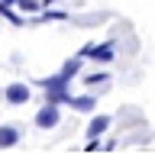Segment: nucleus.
I'll return each mask as SVG.
<instances>
[{
    "instance_id": "f257e3e1",
    "label": "nucleus",
    "mask_w": 155,
    "mask_h": 155,
    "mask_svg": "<svg viewBox=\"0 0 155 155\" xmlns=\"http://www.w3.org/2000/svg\"><path fill=\"white\" fill-rule=\"evenodd\" d=\"M74 74H81V55H78V58H68L55 78H39L36 84L45 91V100H52V104L61 107V104H68V100H71V94L65 91V84H68Z\"/></svg>"
},
{
    "instance_id": "0eeeda50",
    "label": "nucleus",
    "mask_w": 155,
    "mask_h": 155,
    "mask_svg": "<svg viewBox=\"0 0 155 155\" xmlns=\"http://www.w3.org/2000/svg\"><path fill=\"white\" fill-rule=\"evenodd\" d=\"M68 107H71V110H78V113H94L97 110V100L91 94H81V97H71V100H68Z\"/></svg>"
},
{
    "instance_id": "6e6552de",
    "label": "nucleus",
    "mask_w": 155,
    "mask_h": 155,
    "mask_svg": "<svg viewBox=\"0 0 155 155\" xmlns=\"http://www.w3.org/2000/svg\"><path fill=\"white\" fill-rule=\"evenodd\" d=\"M16 7H19V10H26V13H39L45 3H42V0H16Z\"/></svg>"
},
{
    "instance_id": "39448f33",
    "label": "nucleus",
    "mask_w": 155,
    "mask_h": 155,
    "mask_svg": "<svg viewBox=\"0 0 155 155\" xmlns=\"http://www.w3.org/2000/svg\"><path fill=\"white\" fill-rule=\"evenodd\" d=\"M23 139V129H19L16 123H7L0 126V149H13V145Z\"/></svg>"
},
{
    "instance_id": "20e7f679",
    "label": "nucleus",
    "mask_w": 155,
    "mask_h": 155,
    "mask_svg": "<svg viewBox=\"0 0 155 155\" xmlns=\"http://www.w3.org/2000/svg\"><path fill=\"white\" fill-rule=\"evenodd\" d=\"M61 123V110H58V104H52V100H45V107L36 113V126H42V129H52V126Z\"/></svg>"
},
{
    "instance_id": "9b49d317",
    "label": "nucleus",
    "mask_w": 155,
    "mask_h": 155,
    "mask_svg": "<svg viewBox=\"0 0 155 155\" xmlns=\"http://www.w3.org/2000/svg\"><path fill=\"white\" fill-rule=\"evenodd\" d=\"M42 3H45V7H48V3H55V0H42Z\"/></svg>"
},
{
    "instance_id": "f03ea898",
    "label": "nucleus",
    "mask_w": 155,
    "mask_h": 155,
    "mask_svg": "<svg viewBox=\"0 0 155 155\" xmlns=\"http://www.w3.org/2000/svg\"><path fill=\"white\" fill-rule=\"evenodd\" d=\"M3 100H7V104H13V107H23V104H29V100H32V87L23 84V81H13V84L3 87Z\"/></svg>"
},
{
    "instance_id": "1a4fd4ad",
    "label": "nucleus",
    "mask_w": 155,
    "mask_h": 155,
    "mask_svg": "<svg viewBox=\"0 0 155 155\" xmlns=\"http://www.w3.org/2000/svg\"><path fill=\"white\" fill-rule=\"evenodd\" d=\"M84 84H87V87H94V84H107V74H104V71H97V74H87V78H84Z\"/></svg>"
},
{
    "instance_id": "9d476101",
    "label": "nucleus",
    "mask_w": 155,
    "mask_h": 155,
    "mask_svg": "<svg viewBox=\"0 0 155 155\" xmlns=\"http://www.w3.org/2000/svg\"><path fill=\"white\" fill-rule=\"evenodd\" d=\"M87 152H100V139H91L87 142Z\"/></svg>"
},
{
    "instance_id": "423d86ee",
    "label": "nucleus",
    "mask_w": 155,
    "mask_h": 155,
    "mask_svg": "<svg viewBox=\"0 0 155 155\" xmlns=\"http://www.w3.org/2000/svg\"><path fill=\"white\" fill-rule=\"evenodd\" d=\"M107 129H110V116H107V113H97L94 120L87 123V129H84V133H87V139H100Z\"/></svg>"
},
{
    "instance_id": "7ed1b4c3",
    "label": "nucleus",
    "mask_w": 155,
    "mask_h": 155,
    "mask_svg": "<svg viewBox=\"0 0 155 155\" xmlns=\"http://www.w3.org/2000/svg\"><path fill=\"white\" fill-rule=\"evenodd\" d=\"M81 58H94V61H113L116 58V52H113V42H100V45H97V42H91V45H84L81 48Z\"/></svg>"
}]
</instances>
